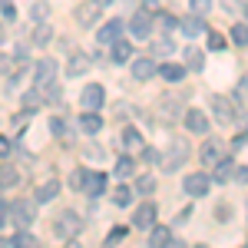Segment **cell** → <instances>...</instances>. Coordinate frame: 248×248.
I'll list each match as a JSON object with an SVG mask.
<instances>
[{
  "instance_id": "cell-3",
  "label": "cell",
  "mask_w": 248,
  "mask_h": 248,
  "mask_svg": "<svg viewBox=\"0 0 248 248\" xmlns=\"http://www.w3.org/2000/svg\"><path fill=\"white\" fill-rule=\"evenodd\" d=\"M79 232H83V218H79L77 212H60L57 218H53V235H57V238L73 242Z\"/></svg>"
},
{
  "instance_id": "cell-27",
  "label": "cell",
  "mask_w": 248,
  "mask_h": 248,
  "mask_svg": "<svg viewBox=\"0 0 248 248\" xmlns=\"http://www.w3.org/2000/svg\"><path fill=\"white\" fill-rule=\"evenodd\" d=\"M113 172H116V179H126V175H133V172H136V162L129 159V155H119L116 166H113Z\"/></svg>"
},
{
  "instance_id": "cell-16",
  "label": "cell",
  "mask_w": 248,
  "mask_h": 248,
  "mask_svg": "<svg viewBox=\"0 0 248 248\" xmlns=\"http://www.w3.org/2000/svg\"><path fill=\"white\" fill-rule=\"evenodd\" d=\"M212 109L218 116V123H232V119H235V109H232V103L225 96H212Z\"/></svg>"
},
{
  "instance_id": "cell-44",
  "label": "cell",
  "mask_w": 248,
  "mask_h": 248,
  "mask_svg": "<svg viewBox=\"0 0 248 248\" xmlns=\"http://www.w3.org/2000/svg\"><path fill=\"white\" fill-rule=\"evenodd\" d=\"M142 162H162V155L155 149H149V146H142Z\"/></svg>"
},
{
  "instance_id": "cell-1",
  "label": "cell",
  "mask_w": 248,
  "mask_h": 248,
  "mask_svg": "<svg viewBox=\"0 0 248 248\" xmlns=\"http://www.w3.org/2000/svg\"><path fill=\"white\" fill-rule=\"evenodd\" d=\"M186 159H189V139H182V136H172L169 146H166V153H162V172H175L186 166Z\"/></svg>"
},
{
  "instance_id": "cell-49",
  "label": "cell",
  "mask_w": 248,
  "mask_h": 248,
  "mask_svg": "<svg viewBox=\"0 0 248 248\" xmlns=\"http://www.w3.org/2000/svg\"><path fill=\"white\" fill-rule=\"evenodd\" d=\"M245 20H248V3H245Z\"/></svg>"
},
{
  "instance_id": "cell-37",
  "label": "cell",
  "mask_w": 248,
  "mask_h": 248,
  "mask_svg": "<svg viewBox=\"0 0 248 248\" xmlns=\"http://www.w3.org/2000/svg\"><path fill=\"white\" fill-rule=\"evenodd\" d=\"M215 222H218V225H229V222H232V205H229V202L215 205Z\"/></svg>"
},
{
  "instance_id": "cell-29",
  "label": "cell",
  "mask_w": 248,
  "mask_h": 248,
  "mask_svg": "<svg viewBox=\"0 0 248 248\" xmlns=\"http://www.w3.org/2000/svg\"><path fill=\"white\" fill-rule=\"evenodd\" d=\"M3 245H7V248H10V245L30 248V245H37V238H33V235H30V232H17V235H14V238H10V235H7V238H3Z\"/></svg>"
},
{
  "instance_id": "cell-20",
  "label": "cell",
  "mask_w": 248,
  "mask_h": 248,
  "mask_svg": "<svg viewBox=\"0 0 248 248\" xmlns=\"http://www.w3.org/2000/svg\"><path fill=\"white\" fill-rule=\"evenodd\" d=\"M57 195H60V182H57V179H50V182H43V186L37 189V195H33V199H37L40 205H46V202H53Z\"/></svg>"
},
{
  "instance_id": "cell-18",
  "label": "cell",
  "mask_w": 248,
  "mask_h": 248,
  "mask_svg": "<svg viewBox=\"0 0 248 248\" xmlns=\"http://www.w3.org/2000/svg\"><path fill=\"white\" fill-rule=\"evenodd\" d=\"M79 126H83V133H86V136H96L99 129H103L99 109H86V113H83V119H79Z\"/></svg>"
},
{
  "instance_id": "cell-43",
  "label": "cell",
  "mask_w": 248,
  "mask_h": 248,
  "mask_svg": "<svg viewBox=\"0 0 248 248\" xmlns=\"http://www.w3.org/2000/svg\"><path fill=\"white\" fill-rule=\"evenodd\" d=\"M14 17H17V7H14V0H3V23H10Z\"/></svg>"
},
{
  "instance_id": "cell-21",
  "label": "cell",
  "mask_w": 248,
  "mask_h": 248,
  "mask_svg": "<svg viewBox=\"0 0 248 248\" xmlns=\"http://www.w3.org/2000/svg\"><path fill=\"white\" fill-rule=\"evenodd\" d=\"M212 179H215L218 186L232 182V179H235V162H232V159H222V162L215 166V175H212Z\"/></svg>"
},
{
  "instance_id": "cell-28",
  "label": "cell",
  "mask_w": 248,
  "mask_h": 248,
  "mask_svg": "<svg viewBox=\"0 0 248 248\" xmlns=\"http://www.w3.org/2000/svg\"><path fill=\"white\" fill-rule=\"evenodd\" d=\"M175 53V43H172V37L166 33L162 40H155L153 43V57H172Z\"/></svg>"
},
{
  "instance_id": "cell-48",
  "label": "cell",
  "mask_w": 248,
  "mask_h": 248,
  "mask_svg": "<svg viewBox=\"0 0 248 248\" xmlns=\"http://www.w3.org/2000/svg\"><path fill=\"white\" fill-rule=\"evenodd\" d=\"M96 3H99V7H109V3H113V0H96Z\"/></svg>"
},
{
  "instance_id": "cell-14",
  "label": "cell",
  "mask_w": 248,
  "mask_h": 248,
  "mask_svg": "<svg viewBox=\"0 0 248 248\" xmlns=\"http://www.w3.org/2000/svg\"><path fill=\"white\" fill-rule=\"evenodd\" d=\"M119 37H123V20H109V23H103V27H99V33H96L99 43H109V46H113Z\"/></svg>"
},
{
  "instance_id": "cell-19",
  "label": "cell",
  "mask_w": 248,
  "mask_h": 248,
  "mask_svg": "<svg viewBox=\"0 0 248 248\" xmlns=\"http://www.w3.org/2000/svg\"><path fill=\"white\" fill-rule=\"evenodd\" d=\"M113 63H133V43L129 40H116L113 43Z\"/></svg>"
},
{
  "instance_id": "cell-39",
  "label": "cell",
  "mask_w": 248,
  "mask_h": 248,
  "mask_svg": "<svg viewBox=\"0 0 248 248\" xmlns=\"http://www.w3.org/2000/svg\"><path fill=\"white\" fill-rule=\"evenodd\" d=\"M40 103H43V93H40V90H30V93L23 96V106H27V109H33Z\"/></svg>"
},
{
  "instance_id": "cell-36",
  "label": "cell",
  "mask_w": 248,
  "mask_h": 248,
  "mask_svg": "<svg viewBox=\"0 0 248 248\" xmlns=\"http://www.w3.org/2000/svg\"><path fill=\"white\" fill-rule=\"evenodd\" d=\"M153 189H155L153 175H139V179H136V195H149Z\"/></svg>"
},
{
  "instance_id": "cell-42",
  "label": "cell",
  "mask_w": 248,
  "mask_h": 248,
  "mask_svg": "<svg viewBox=\"0 0 248 248\" xmlns=\"http://www.w3.org/2000/svg\"><path fill=\"white\" fill-rule=\"evenodd\" d=\"M209 50H225V37H222V33H212V30H209Z\"/></svg>"
},
{
  "instance_id": "cell-46",
  "label": "cell",
  "mask_w": 248,
  "mask_h": 248,
  "mask_svg": "<svg viewBox=\"0 0 248 248\" xmlns=\"http://www.w3.org/2000/svg\"><path fill=\"white\" fill-rule=\"evenodd\" d=\"M235 182H238V186L248 182V166H235Z\"/></svg>"
},
{
  "instance_id": "cell-5",
  "label": "cell",
  "mask_w": 248,
  "mask_h": 248,
  "mask_svg": "<svg viewBox=\"0 0 248 248\" xmlns=\"http://www.w3.org/2000/svg\"><path fill=\"white\" fill-rule=\"evenodd\" d=\"M153 27H155V20L149 10H136L133 20H129V30H133V37L136 40H146L149 33H153Z\"/></svg>"
},
{
  "instance_id": "cell-24",
  "label": "cell",
  "mask_w": 248,
  "mask_h": 248,
  "mask_svg": "<svg viewBox=\"0 0 248 248\" xmlns=\"http://www.w3.org/2000/svg\"><path fill=\"white\" fill-rule=\"evenodd\" d=\"M50 133L57 136V139H63L66 146L73 142V139H70V123H66L63 116H53V119H50Z\"/></svg>"
},
{
  "instance_id": "cell-8",
  "label": "cell",
  "mask_w": 248,
  "mask_h": 248,
  "mask_svg": "<svg viewBox=\"0 0 248 248\" xmlns=\"http://www.w3.org/2000/svg\"><path fill=\"white\" fill-rule=\"evenodd\" d=\"M182 119H186V129H189L192 136H205L209 133V116L202 113V109H186Z\"/></svg>"
},
{
  "instance_id": "cell-38",
  "label": "cell",
  "mask_w": 248,
  "mask_h": 248,
  "mask_svg": "<svg viewBox=\"0 0 248 248\" xmlns=\"http://www.w3.org/2000/svg\"><path fill=\"white\" fill-rule=\"evenodd\" d=\"M0 182H3V192L10 189V186H17V169H14L10 162L3 166V175H0Z\"/></svg>"
},
{
  "instance_id": "cell-40",
  "label": "cell",
  "mask_w": 248,
  "mask_h": 248,
  "mask_svg": "<svg viewBox=\"0 0 248 248\" xmlns=\"http://www.w3.org/2000/svg\"><path fill=\"white\" fill-rule=\"evenodd\" d=\"M126 232H129V229H123V225L109 229V235H106V245H116V242H123V238H126Z\"/></svg>"
},
{
  "instance_id": "cell-22",
  "label": "cell",
  "mask_w": 248,
  "mask_h": 248,
  "mask_svg": "<svg viewBox=\"0 0 248 248\" xmlns=\"http://www.w3.org/2000/svg\"><path fill=\"white\" fill-rule=\"evenodd\" d=\"M106 192V175L103 172H90V182H86V195L90 199H99Z\"/></svg>"
},
{
  "instance_id": "cell-30",
  "label": "cell",
  "mask_w": 248,
  "mask_h": 248,
  "mask_svg": "<svg viewBox=\"0 0 248 248\" xmlns=\"http://www.w3.org/2000/svg\"><path fill=\"white\" fill-rule=\"evenodd\" d=\"M133 195H136V189H129V186H119V189L113 192V202H116V209H126V205L133 202Z\"/></svg>"
},
{
  "instance_id": "cell-6",
  "label": "cell",
  "mask_w": 248,
  "mask_h": 248,
  "mask_svg": "<svg viewBox=\"0 0 248 248\" xmlns=\"http://www.w3.org/2000/svg\"><path fill=\"white\" fill-rule=\"evenodd\" d=\"M53 77H57V60L40 57L37 66H33V83H37V86H46V83H53Z\"/></svg>"
},
{
  "instance_id": "cell-23",
  "label": "cell",
  "mask_w": 248,
  "mask_h": 248,
  "mask_svg": "<svg viewBox=\"0 0 248 248\" xmlns=\"http://www.w3.org/2000/svg\"><path fill=\"white\" fill-rule=\"evenodd\" d=\"M186 70H189V66H182V63H166V66H159V73H162L166 83H179V79L186 77Z\"/></svg>"
},
{
  "instance_id": "cell-4",
  "label": "cell",
  "mask_w": 248,
  "mask_h": 248,
  "mask_svg": "<svg viewBox=\"0 0 248 248\" xmlns=\"http://www.w3.org/2000/svg\"><path fill=\"white\" fill-rule=\"evenodd\" d=\"M209 186H212V179L205 172H192V175L182 179V189H186V195H192V199H205V195H209Z\"/></svg>"
},
{
  "instance_id": "cell-25",
  "label": "cell",
  "mask_w": 248,
  "mask_h": 248,
  "mask_svg": "<svg viewBox=\"0 0 248 248\" xmlns=\"http://www.w3.org/2000/svg\"><path fill=\"white\" fill-rule=\"evenodd\" d=\"M119 142H123L126 149H142V133H139V129H133V126H126V129H123V136H119Z\"/></svg>"
},
{
  "instance_id": "cell-32",
  "label": "cell",
  "mask_w": 248,
  "mask_h": 248,
  "mask_svg": "<svg viewBox=\"0 0 248 248\" xmlns=\"http://www.w3.org/2000/svg\"><path fill=\"white\" fill-rule=\"evenodd\" d=\"M50 40H53V30H50L46 23H37V27H33V43H37V46H46Z\"/></svg>"
},
{
  "instance_id": "cell-26",
  "label": "cell",
  "mask_w": 248,
  "mask_h": 248,
  "mask_svg": "<svg viewBox=\"0 0 248 248\" xmlns=\"http://www.w3.org/2000/svg\"><path fill=\"white\" fill-rule=\"evenodd\" d=\"M186 66H189V70H202V66H205V50L189 46V50H186Z\"/></svg>"
},
{
  "instance_id": "cell-13",
  "label": "cell",
  "mask_w": 248,
  "mask_h": 248,
  "mask_svg": "<svg viewBox=\"0 0 248 248\" xmlns=\"http://www.w3.org/2000/svg\"><path fill=\"white\" fill-rule=\"evenodd\" d=\"M99 10H103V7H99L96 0H90V3L77 7V23H79V27H93L96 20H99Z\"/></svg>"
},
{
  "instance_id": "cell-9",
  "label": "cell",
  "mask_w": 248,
  "mask_h": 248,
  "mask_svg": "<svg viewBox=\"0 0 248 248\" xmlns=\"http://www.w3.org/2000/svg\"><path fill=\"white\" fill-rule=\"evenodd\" d=\"M103 99H106V90H103L99 83H90V86H83V93H79V103H83V109H99V106H103Z\"/></svg>"
},
{
  "instance_id": "cell-41",
  "label": "cell",
  "mask_w": 248,
  "mask_h": 248,
  "mask_svg": "<svg viewBox=\"0 0 248 248\" xmlns=\"http://www.w3.org/2000/svg\"><path fill=\"white\" fill-rule=\"evenodd\" d=\"M189 7H192V14H202L205 17L212 10V0H189Z\"/></svg>"
},
{
  "instance_id": "cell-11",
  "label": "cell",
  "mask_w": 248,
  "mask_h": 248,
  "mask_svg": "<svg viewBox=\"0 0 248 248\" xmlns=\"http://www.w3.org/2000/svg\"><path fill=\"white\" fill-rule=\"evenodd\" d=\"M199 159H202V166H218V162L225 159V155H222V142H218V139H209V142L202 146Z\"/></svg>"
},
{
  "instance_id": "cell-34",
  "label": "cell",
  "mask_w": 248,
  "mask_h": 248,
  "mask_svg": "<svg viewBox=\"0 0 248 248\" xmlns=\"http://www.w3.org/2000/svg\"><path fill=\"white\" fill-rule=\"evenodd\" d=\"M232 43L248 46V20H245V23H235V27H232Z\"/></svg>"
},
{
  "instance_id": "cell-12",
  "label": "cell",
  "mask_w": 248,
  "mask_h": 248,
  "mask_svg": "<svg viewBox=\"0 0 248 248\" xmlns=\"http://www.w3.org/2000/svg\"><path fill=\"white\" fill-rule=\"evenodd\" d=\"M133 225L136 229H153L155 225V205L153 202H146V205H139L133 212Z\"/></svg>"
},
{
  "instance_id": "cell-35",
  "label": "cell",
  "mask_w": 248,
  "mask_h": 248,
  "mask_svg": "<svg viewBox=\"0 0 248 248\" xmlns=\"http://www.w3.org/2000/svg\"><path fill=\"white\" fill-rule=\"evenodd\" d=\"M46 14H50V3H46V0H37V3L30 7V17H33V23H43V20H46Z\"/></svg>"
},
{
  "instance_id": "cell-15",
  "label": "cell",
  "mask_w": 248,
  "mask_h": 248,
  "mask_svg": "<svg viewBox=\"0 0 248 248\" xmlns=\"http://www.w3.org/2000/svg\"><path fill=\"white\" fill-rule=\"evenodd\" d=\"M90 63H93V60L86 57V53H73V57L66 60V77H83V73L90 70Z\"/></svg>"
},
{
  "instance_id": "cell-31",
  "label": "cell",
  "mask_w": 248,
  "mask_h": 248,
  "mask_svg": "<svg viewBox=\"0 0 248 248\" xmlns=\"http://www.w3.org/2000/svg\"><path fill=\"white\" fill-rule=\"evenodd\" d=\"M155 23H159V33H169V37H172V30H175L182 20H175L172 14H159V17H155Z\"/></svg>"
},
{
  "instance_id": "cell-47",
  "label": "cell",
  "mask_w": 248,
  "mask_h": 248,
  "mask_svg": "<svg viewBox=\"0 0 248 248\" xmlns=\"http://www.w3.org/2000/svg\"><path fill=\"white\" fill-rule=\"evenodd\" d=\"M86 159H103V149L99 146H86Z\"/></svg>"
},
{
  "instance_id": "cell-10",
  "label": "cell",
  "mask_w": 248,
  "mask_h": 248,
  "mask_svg": "<svg viewBox=\"0 0 248 248\" xmlns=\"http://www.w3.org/2000/svg\"><path fill=\"white\" fill-rule=\"evenodd\" d=\"M179 30H182L189 40H195L199 33H209V27H205V17H202V14H192V17H186L182 23H179Z\"/></svg>"
},
{
  "instance_id": "cell-33",
  "label": "cell",
  "mask_w": 248,
  "mask_h": 248,
  "mask_svg": "<svg viewBox=\"0 0 248 248\" xmlns=\"http://www.w3.org/2000/svg\"><path fill=\"white\" fill-rule=\"evenodd\" d=\"M86 182H90V172L86 169H77L73 175H70V189L73 192H86Z\"/></svg>"
},
{
  "instance_id": "cell-2",
  "label": "cell",
  "mask_w": 248,
  "mask_h": 248,
  "mask_svg": "<svg viewBox=\"0 0 248 248\" xmlns=\"http://www.w3.org/2000/svg\"><path fill=\"white\" fill-rule=\"evenodd\" d=\"M37 218V199L33 202H3V222H17L20 229H30Z\"/></svg>"
},
{
  "instance_id": "cell-45",
  "label": "cell",
  "mask_w": 248,
  "mask_h": 248,
  "mask_svg": "<svg viewBox=\"0 0 248 248\" xmlns=\"http://www.w3.org/2000/svg\"><path fill=\"white\" fill-rule=\"evenodd\" d=\"M245 3H248V0H222V7H225L229 14H235V10H242Z\"/></svg>"
},
{
  "instance_id": "cell-17",
  "label": "cell",
  "mask_w": 248,
  "mask_h": 248,
  "mask_svg": "<svg viewBox=\"0 0 248 248\" xmlns=\"http://www.w3.org/2000/svg\"><path fill=\"white\" fill-rule=\"evenodd\" d=\"M149 245H155V248L175 245V242H172V229H166V225H153V229H149Z\"/></svg>"
},
{
  "instance_id": "cell-7",
  "label": "cell",
  "mask_w": 248,
  "mask_h": 248,
  "mask_svg": "<svg viewBox=\"0 0 248 248\" xmlns=\"http://www.w3.org/2000/svg\"><path fill=\"white\" fill-rule=\"evenodd\" d=\"M155 73H159V66H155V57H153V53H149V57H133V77L139 79V83L153 79Z\"/></svg>"
}]
</instances>
